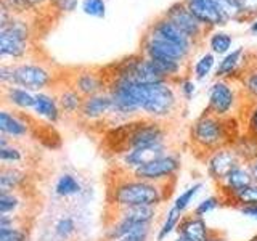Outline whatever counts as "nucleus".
I'll use <instances>...</instances> for the list:
<instances>
[{
  "mask_svg": "<svg viewBox=\"0 0 257 241\" xmlns=\"http://www.w3.org/2000/svg\"><path fill=\"white\" fill-rule=\"evenodd\" d=\"M163 15L167 16L177 28L182 29L193 42H196L199 47L203 45V42L209 34V31L199 23L196 16L190 12V8L187 7V4H185L183 0L182 2L172 4L171 7H167V10Z\"/></svg>",
  "mask_w": 257,
  "mask_h": 241,
  "instance_id": "obj_9",
  "label": "nucleus"
},
{
  "mask_svg": "<svg viewBox=\"0 0 257 241\" xmlns=\"http://www.w3.org/2000/svg\"><path fill=\"white\" fill-rule=\"evenodd\" d=\"M230 2H235V4H236V5L239 7V0H230Z\"/></svg>",
  "mask_w": 257,
  "mask_h": 241,
  "instance_id": "obj_50",
  "label": "nucleus"
},
{
  "mask_svg": "<svg viewBox=\"0 0 257 241\" xmlns=\"http://www.w3.org/2000/svg\"><path fill=\"white\" fill-rule=\"evenodd\" d=\"M24 161H26L24 150L16 142H12L7 147L0 148V163H2V166H23Z\"/></svg>",
  "mask_w": 257,
  "mask_h": 241,
  "instance_id": "obj_33",
  "label": "nucleus"
},
{
  "mask_svg": "<svg viewBox=\"0 0 257 241\" xmlns=\"http://www.w3.org/2000/svg\"><path fill=\"white\" fill-rule=\"evenodd\" d=\"M233 148H235L236 155L239 156V159L243 161L244 164L252 163V161L257 158V139L246 132H243L235 140Z\"/></svg>",
  "mask_w": 257,
  "mask_h": 241,
  "instance_id": "obj_28",
  "label": "nucleus"
},
{
  "mask_svg": "<svg viewBox=\"0 0 257 241\" xmlns=\"http://www.w3.org/2000/svg\"><path fill=\"white\" fill-rule=\"evenodd\" d=\"M246 106V98L241 90V85L238 80L230 79H215L207 90V112L223 117H239L243 114Z\"/></svg>",
  "mask_w": 257,
  "mask_h": 241,
  "instance_id": "obj_6",
  "label": "nucleus"
},
{
  "mask_svg": "<svg viewBox=\"0 0 257 241\" xmlns=\"http://www.w3.org/2000/svg\"><path fill=\"white\" fill-rule=\"evenodd\" d=\"M233 37L225 31H211L207 34V48L209 52H212L215 56H223L228 52H231Z\"/></svg>",
  "mask_w": 257,
  "mask_h": 241,
  "instance_id": "obj_29",
  "label": "nucleus"
},
{
  "mask_svg": "<svg viewBox=\"0 0 257 241\" xmlns=\"http://www.w3.org/2000/svg\"><path fill=\"white\" fill-rule=\"evenodd\" d=\"M145 31L150 32V34H153V36L159 37V39H163V40H167V42H171V44L179 45L180 48H183V50L188 52L190 55H195L196 48L199 47L196 42H193V40L185 34L182 29L177 28L175 24L169 20L167 16H164L163 13H161L158 18L153 20Z\"/></svg>",
  "mask_w": 257,
  "mask_h": 241,
  "instance_id": "obj_13",
  "label": "nucleus"
},
{
  "mask_svg": "<svg viewBox=\"0 0 257 241\" xmlns=\"http://www.w3.org/2000/svg\"><path fill=\"white\" fill-rule=\"evenodd\" d=\"M64 77L66 74H60L58 68L52 61L31 56V58L13 64L12 85H18L26 88V90L39 93L55 90L64 80Z\"/></svg>",
  "mask_w": 257,
  "mask_h": 241,
  "instance_id": "obj_5",
  "label": "nucleus"
},
{
  "mask_svg": "<svg viewBox=\"0 0 257 241\" xmlns=\"http://www.w3.org/2000/svg\"><path fill=\"white\" fill-rule=\"evenodd\" d=\"M119 241H125V239H119Z\"/></svg>",
  "mask_w": 257,
  "mask_h": 241,
  "instance_id": "obj_51",
  "label": "nucleus"
},
{
  "mask_svg": "<svg viewBox=\"0 0 257 241\" xmlns=\"http://www.w3.org/2000/svg\"><path fill=\"white\" fill-rule=\"evenodd\" d=\"M175 233L187 236L191 241H207L212 236L214 231L206 223L203 217H198L193 212H190L182 217V220L179 223V227H177Z\"/></svg>",
  "mask_w": 257,
  "mask_h": 241,
  "instance_id": "obj_22",
  "label": "nucleus"
},
{
  "mask_svg": "<svg viewBox=\"0 0 257 241\" xmlns=\"http://www.w3.org/2000/svg\"><path fill=\"white\" fill-rule=\"evenodd\" d=\"M243 132L252 135L257 139V101L255 103H246L243 114L239 116Z\"/></svg>",
  "mask_w": 257,
  "mask_h": 241,
  "instance_id": "obj_34",
  "label": "nucleus"
},
{
  "mask_svg": "<svg viewBox=\"0 0 257 241\" xmlns=\"http://www.w3.org/2000/svg\"><path fill=\"white\" fill-rule=\"evenodd\" d=\"M0 4L7 7L13 15H31L34 13L28 0H0Z\"/></svg>",
  "mask_w": 257,
  "mask_h": 241,
  "instance_id": "obj_40",
  "label": "nucleus"
},
{
  "mask_svg": "<svg viewBox=\"0 0 257 241\" xmlns=\"http://www.w3.org/2000/svg\"><path fill=\"white\" fill-rule=\"evenodd\" d=\"M249 32H252V34H257V18H254L251 23H249Z\"/></svg>",
  "mask_w": 257,
  "mask_h": 241,
  "instance_id": "obj_46",
  "label": "nucleus"
},
{
  "mask_svg": "<svg viewBox=\"0 0 257 241\" xmlns=\"http://www.w3.org/2000/svg\"><path fill=\"white\" fill-rule=\"evenodd\" d=\"M66 80L84 98L108 90V76L104 68H77L66 76Z\"/></svg>",
  "mask_w": 257,
  "mask_h": 241,
  "instance_id": "obj_11",
  "label": "nucleus"
},
{
  "mask_svg": "<svg viewBox=\"0 0 257 241\" xmlns=\"http://www.w3.org/2000/svg\"><path fill=\"white\" fill-rule=\"evenodd\" d=\"M217 68V58L212 52H204L199 56L195 63L190 64V76L196 80V82H203L209 76L212 74V71Z\"/></svg>",
  "mask_w": 257,
  "mask_h": 241,
  "instance_id": "obj_26",
  "label": "nucleus"
},
{
  "mask_svg": "<svg viewBox=\"0 0 257 241\" xmlns=\"http://www.w3.org/2000/svg\"><path fill=\"white\" fill-rule=\"evenodd\" d=\"M207 241H230V239H227V238H225V236H222L220 233L214 231V233H212V236L209 238Z\"/></svg>",
  "mask_w": 257,
  "mask_h": 241,
  "instance_id": "obj_45",
  "label": "nucleus"
},
{
  "mask_svg": "<svg viewBox=\"0 0 257 241\" xmlns=\"http://www.w3.org/2000/svg\"><path fill=\"white\" fill-rule=\"evenodd\" d=\"M183 215L185 214L179 212L175 207H172V206L169 207V211L164 215L163 223L159 225V228L155 233V241H166L174 231H177V227H179V223H180Z\"/></svg>",
  "mask_w": 257,
  "mask_h": 241,
  "instance_id": "obj_30",
  "label": "nucleus"
},
{
  "mask_svg": "<svg viewBox=\"0 0 257 241\" xmlns=\"http://www.w3.org/2000/svg\"><path fill=\"white\" fill-rule=\"evenodd\" d=\"M29 233L26 227H15L0 230V241H28Z\"/></svg>",
  "mask_w": 257,
  "mask_h": 241,
  "instance_id": "obj_39",
  "label": "nucleus"
},
{
  "mask_svg": "<svg viewBox=\"0 0 257 241\" xmlns=\"http://www.w3.org/2000/svg\"><path fill=\"white\" fill-rule=\"evenodd\" d=\"M37 120L28 112H20L10 108L0 109V135L8 137L12 142H21L34 134Z\"/></svg>",
  "mask_w": 257,
  "mask_h": 241,
  "instance_id": "obj_10",
  "label": "nucleus"
},
{
  "mask_svg": "<svg viewBox=\"0 0 257 241\" xmlns=\"http://www.w3.org/2000/svg\"><path fill=\"white\" fill-rule=\"evenodd\" d=\"M252 58L257 61V50H252Z\"/></svg>",
  "mask_w": 257,
  "mask_h": 241,
  "instance_id": "obj_48",
  "label": "nucleus"
},
{
  "mask_svg": "<svg viewBox=\"0 0 257 241\" xmlns=\"http://www.w3.org/2000/svg\"><path fill=\"white\" fill-rule=\"evenodd\" d=\"M238 82L241 85V90H243L246 103H255L257 101V61L254 58L243 72V76L238 79Z\"/></svg>",
  "mask_w": 257,
  "mask_h": 241,
  "instance_id": "obj_27",
  "label": "nucleus"
},
{
  "mask_svg": "<svg viewBox=\"0 0 257 241\" xmlns=\"http://www.w3.org/2000/svg\"><path fill=\"white\" fill-rule=\"evenodd\" d=\"M252 61V50H247L244 47H238L235 50L223 55L220 61H217L215 68V79H230L238 80L246 68Z\"/></svg>",
  "mask_w": 257,
  "mask_h": 241,
  "instance_id": "obj_16",
  "label": "nucleus"
},
{
  "mask_svg": "<svg viewBox=\"0 0 257 241\" xmlns=\"http://www.w3.org/2000/svg\"><path fill=\"white\" fill-rule=\"evenodd\" d=\"M251 183H254V177L251 174L249 164L241 163L238 167L233 169V171L225 177V180L217 185V187H219V195L225 201L227 198L233 196L235 193L246 188L247 185H251Z\"/></svg>",
  "mask_w": 257,
  "mask_h": 241,
  "instance_id": "obj_19",
  "label": "nucleus"
},
{
  "mask_svg": "<svg viewBox=\"0 0 257 241\" xmlns=\"http://www.w3.org/2000/svg\"><path fill=\"white\" fill-rule=\"evenodd\" d=\"M82 12L92 18H104L106 15V0H82Z\"/></svg>",
  "mask_w": 257,
  "mask_h": 241,
  "instance_id": "obj_38",
  "label": "nucleus"
},
{
  "mask_svg": "<svg viewBox=\"0 0 257 241\" xmlns=\"http://www.w3.org/2000/svg\"><path fill=\"white\" fill-rule=\"evenodd\" d=\"M55 93H56V96H58L63 116H66V117H77L80 109H82L84 96L80 95L76 90V88L68 82L66 77H64L63 82L55 88Z\"/></svg>",
  "mask_w": 257,
  "mask_h": 241,
  "instance_id": "obj_21",
  "label": "nucleus"
},
{
  "mask_svg": "<svg viewBox=\"0 0 257 241\" xmlns=\"http://www.w3.org/2000/svg\"><path fill=\"white\" fill-rule=\"evenodd\" d=\"M182 169V158L175 150H171L151 163L145 164L143 167L137 169L134 175L137 179L147 180L151 183L166 185V187H174L177 180V174Z\"/></svg>",
  "mask_w": 257,
  "mask_h": 241,
  "instance_id": "obj_8",
  "label": "nucleus"
},
{
  "mask_svg": "<svg viewBox=\"0 0 257 241\" xmlns=\"http://www.w3.org/2000/svg\"><path fill=\"white\" fill-rule=\"evenodd\" d=\"M172 148L171 145H156V147H148V148H137L122 153L116 159V171L125 172V174H134L137 169L143 167L145 164L151 163L161 156H164Z\"/></svg>",
  "mask_w": 257,
  "mask_h": 241,
  "instance_id": "obj_15",
  "label": "nucleus"
},
{
  "mask_svg": "<svg viewBox=\"0 0 257 241\" xmlns=\"http://www.w3.org/2000/svg\"><path fill=\"white\" fill-rule=\"evenodd\" d=\"M28 209V193H0V215L21 214Z\"/></svg>",
  "mask_w": 257,
  "mask_h": 241,
  "instance_id": "obj_24",
  "label": "nucleus"
},
{
  "mask_svg": "<svg viewBox=\"0 0 257 241\" xmlns=\"http://www.w3.org/2000/svg\"><path fill=\"white\" fill-rule=\"evenodd\" d=\"M249 169H251V174L254 177V182H257V158L252 161V163H249Z\"/></svg>",
  "mask_w": 257,
  "mask_h": 241,
  "instance_id": "obj_44",
  "label": "nucleus"
},
{
  "mask_svg": "<svg viewBox=\"0 0 257 241\" xmlns=\"http://www.w3.org/2000/svg\"><path fill=\"white\" fill-rule=\"evenodd\" d=\"M223 204L233 206V207H236V209L257 204V182H254V183H251V185H247L246 188L239 190V191L235 193L233 196L227 198V199L223 201Z\"/></svg>",
  "mask_w": 257,
  "mask_h": 241,
  "instance_id": "obj_31",
  "label": "nucleus"
},
{
  "mask_svg": "<svg viewBox=\"0 0 257 241\" xmlns=\"http://www.w3.org/2000/svg\"><path fill=\"white\" fill-rule=\"evenodd\" d=\"M222 203H223V199H222V196L220 195H211V196H206L204 199H201L199 203H196V206L193 207V214L195 215H198V217H204L207 215V214H211V212H214L217 207H220L222 206Z\"/></svg>",
  "mask_w": 257,
  "mask_h": 241,
  "instance_id": "obj_35",
  "label": "nucleus"
},
{
  "mask_svg": "<svg viewBox=\"0 0 257 241\" xmlns=\"http://www.w3.org/2000/svg\"><path fill=\"white\" fill-rule=\"evenodd\" d=\"M172 241H191V239H188L187 236H183V235H179V233H177V235H175V238H174Z\"/></svg>",
  "mask_w": 257,
  "mask_h": 241,
  "instance_id": "obj_47",
  "label": "nucleus"
},
{
  "mask_svg": "<svg viewBox=\"0 0 257 241\" xmlns=\"http://www.w3.org/2000/svg\"><path fill=\"white\" fill-rule=\"evenodd\" d=\"M31 8H32V12L34 13H40L42 10H52L53 12V8H52V0H28Z\"/></svg>",
  "mask_w": 257,
  "mask_h": 241,
  "instance_id": "obj_42",
  "label": "nucleus"
},
{
  "mask_svg": "<svg viewBox=\"0 0 257 241\" xmlns=\"http://www.w3.org/2000/svg\"><path fill=\"white\" fill-rule=\"evenodd\" d=\"M172 187L151 183L137 179L134 174L114 171V177L108 183V209L134 206H163L171 196Z\"/></svg>",
  "mask_w": 257,
  "mask_h": 241,
  "instance_id": "obj_1",
  "label": "nucleus"
},
{
  "mask_svg": "<svg viewBox=\"0 0 257 241\" xmlns=\"http://www.w3.org/2000/svg\"><path fill=\"white\" fill-rule=\"evenodd\" d=\"M76 231H77L76 220L69 215L61 217V219H58L55 223V235L60 239H69L76 235Z\"/></svg>",
  "mask_w": 257,
  "mask_h": 241,
  "instance_id": "obj_36",
  "label": "nucleus"
},
{
  "mask_svg": "<svg viewBox=\"0 0 257 241\" xmlns=\"http://www.w3.org/2000/svg\"><path fill=\"white\" fill-rule=\"evenodd\" d=\"M2 103L5 108L20 112H32L36 103V93L18 85H7L2 87Z\"/></svg>",
  "mask_w": 257,
  "mask_h": 241,
  "instance_id": "obj_20",
  "label": "nucleus"
},
{
  "mask_svg": "<svg viewBox=\"0 0 257 241\" xmlns=\"http://www.w3.org/2000/svg\"><path fill=\"white\" fill-rule=\"evenodd\" d=\"M55 195L60 198H74L82 193V183L74 174L64 172L55 182Z\"/></svg>",
  "mask_w": 257,
  "mask_h": 241,
  "instance_id": "obj_25",
  "label": "nucleus"
},
{
  "mask_svg": "<svg viewBox=\"0 0 257 241\" xmlns=\"http://www.w3.org/2000/svg\"><path fill=\"white\" fill-rule=\"evenodd\" d=\"M204 188V183L203 182H195L191 183L190 187L185 188L179 196L174 199L172 207H175L177 211L182 212V214H187V211L190 209V206L193 204V201L196 199V196L201 193V190Z\"/></svg>",
  "mask_w": 257,
  "mask_h": 241,
  "instance_id": "obj_32",
  "label": "nucleus"
},
{
  "mask_svg": "<svg viewBox=\"0 0 257 241\" xmlns=\"http://www.w3.org/2000/svg\"><path fill=\"white\" fill-rule=\"evenodd\" d=\"M177 88H179V93L182 96V100L187 103L191 101L193 96L196 95V80L193 79L190 74L188 76H183L182 79L177 80Z\"/></svg>",
  "mask_w": 257,
  "mask_h": 241,
  "instance_id": "obj_37",
  "label": "nucleus"
},
{
  "mask_svg": "<svg viewBox=\"0 0 257 241\" xmlns=\"http://www.w3.org/2000/svg\"><path fill=\"white\" fill-rule=\"evenodd\" d=\"M79 0H52V8L55 13L64 15V13H71L77 8Z\"/></svg>",
  "mask_w": 257,
  "mask_h": 241,
  "instance_id": "obj_41",
  "label": "nucleus"
},
{
  "mask_svg": "<svg viewBox=\"0 0 257 241\" xmlns=\"http://www.w3.org/2000/svg\"><path fill=\"white\" fill-rule=\"evenodd\" d=\"M32 116L36 119L44 120L48 126H55L60 123L63 117V111L55 90L36 93V103L34 108H32Z\"/></svg>",
  "mask_w": 257,
  "mask_h": 241,
  "instance_id": "obj_17",
  "label": "nucleus"
},
{
  "mask_svg": "<svg viewBox=\"0 0 257 241\" xmlns=\"http://www.w3.org/2000/svg\"><path fill=\"white\" fill-rule=\"evenodd\" d=\"M249 241H257V233H255V235H254V236H252L251 239H249Z\"/></svg>",
  "mask_w": 257,
  "mask_h": 241,
  "instance_id": "obj_49",
  "label": "nucleus"
},
{
  "mask_svg": "<svg viewBox=\"0 0 257 241\" xmlns=\"http://www.w3.org/2000/svg\"><path fill=\"white\" fill-rule=\"evenodd\" d=\"M111 114H112V100L106 90L84 98L82 109H80L77 119L85 126H100V124L106 126Z\"/></svg>",
  "mask_w": 257,
  "mask_h": 241,
  "instance_id": "obj_14",
  "label": "nucleus"
},
{
  "mask_svg": "<svg viewBox=\"0 0 257 241\" xmlns=\"http://www.w3.org/2000/svg\"><path fill=\"white\" fill-rule=\"evenodd\" d=\"M243 161L239 159V156L236 155L233 145H228V147L219 148L204 158V167H206V174L214 183H222L233 169L238 167Z\"/></svg>",
  "mask_w": 257,
  "mask_h": 241,
  "instance_id": "obj_12",
  "label": "nucleus"
},
{
  "mask_svg": "<svg viewBox=\"0 0 257 241\" xmlns=\"http://www.w3.org/2000/svg\"><path fill=\"white\" fill-rule=\"evenodd\" d=\"M109 212L114 217H120V219L131 220L134 223L153 225L158 220L159 207H156V206H134V207L109 209Z\"/></svg>",
  "mask_w": 257,
  "mask_h": 241,
  "instance_id": "obj_23",
  "label": "nucleus"
},
{
  "mask_svg": "<svg viewBox=\"0 0 257 241\" xmlns=\"http://www.w3.org/2000/svg\"><path fill=\"white\" fill-rule=\"evenodd\" d=\"M241 129L239 117L223 119L203 111L188 129V142L193 151L204 159L209 153L235 143L243 134Z\"/></svg>",
  "mask_w": 257,
  "mask_h": 241,
  "instance_id": "obj_2",
  "label": "nucleus"
},
{
  "mask_svg": "<svg viewBox=\"0 0 257 241\" xmlns=\"http://www.w3.org/2000/svg\"><path fill=\"white\" fill-rule=\"evenodd\" d=\"M37 13L15 15L0 26V63H20L36 55L34 20Z\"/></svg>",
  "mask_w": 257,
  "mask_h": 241,
  "instance_id": "obj_3",
  "label": "nucleus"
},
{
  "mask_svg": "<svg viewBox=\"0 0 257 241\" xmlns=\"http://www.w3.org/2000/svg\"><path fill=\"white\" fill-rule=\"evenodd\" d=\"M182 96L177 88V82L163 80L156 84L145 85L142 117L158 120V123H172L182 111Z\"/></svg>",
  "mask_w": 257,
  "mask_h": 241,
  "instance_id": "obj_4",
  "label": "nucleus"
},
{
  "mask_svg": "<svg viewBox=\"0 0 257 241\" xmlns=\"http://www.w3.org/2000/svg\"><path fill=\"white\" fill-rule=\"evenodd\" d=\"M169 127L164 123L139 117L125 123V139L120 148V155L125 151L137 148H148L156 145H171L169 143ZM119 155V156H120ZM117 158V156H116Z\"/></svg>",
  "mask_w": 257,
  "mask_h": 241,
  "instance_id": "obj_7",
  "label": "nucleus"
},
{
  "mask_svg": "<svg viewBox=\"0 0 257 241\" xmlns=\"http://www.w3.org/2000/svg\"><path fill=\"white\" fill-rule=\"evenodd\" d=\"M238 211L243 214L244 217L251 220H255L257 222V204H252V206H246V207H241Z\"/></svg>",
  "mask_w": 257,
  "mask_h": 241,
  "instance_id": "obj_43",
  "label": "nucleus"
},
{
  "mask_svg": "<svg viewBox=\"0 0 257 241\" xmlns=\"http://www.w3.org/2000/svg\"><path fill=\"white\" fill-rule=\"evenodd\" d=\"M32 177L23 166H2L0 169V193H28Z\"/></svg>",
  "mask_w": 257,
  "mask_h": 241,
  "instance_id": "obj_18",
  "label": "nucleus"
}]
</instances>
